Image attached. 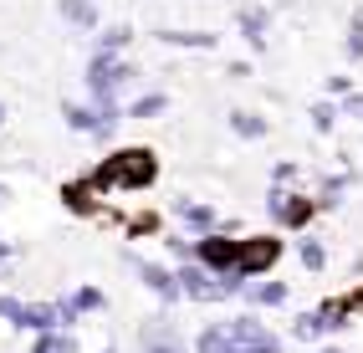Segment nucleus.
Returning <instances> with one entry per match:
<instances>
[{"label":"nucleus","instance_id":"25","mask_svg":"<svg viewBox=\"0 0 363 353\" xmlns=\"http://www.w3.org/2000/svg\"><path fill=\"white\" fill-rule=\"evenodd\" d=\"M72 348H77V343H72V338H57V333H46V338L36 343V353H72Z\"/></svg>","mask_w":363,"mask_h":353},{"label":"nucleus","instance_id":"18","mask_svg":"<svg viewBox=\"0 0 363 353\" xmlns=\"http://www.w3.org/2000/svg\"><path fill=\"white\" fill-rule=\"evenodd\" d=\"M77 308H103V292H98V287H82L77 297H72V308H62V318L72 323V313H77Z\"/></svg>","mask_w":363,"mask_h":353},{"label":"nucleus","instance_id":"24","mask_svg":"<svg viewBox=\"0 0 363 353\" xmlns=\"http://www.w3.org/2000/svg\"><path fill=\"white\" fill-rule=\"evenodd\" d=\"M312 123H318V133H333V123H337V108H333V103H318V108H312Z\"/></svg>","mask_w":363,"mask_h":353},{"label":"nucleus","instance_id":"2","mask_svg":"<svg viewBox=\"0 0 363 353\" xmlns=\"http://www.w3.org/2000/svg\"><path fill=\"white\" fill-rule=\"evenodd\" d=\"M128 77H133V67H128V62H113V57H103V52L92 57V67H87V87H92V98H98L103 108H113V92L123 87Z\"/></svg>","mask_w":363,"mask_h":353},{"label":"nucleus","instance_id":"26","mask_svg":"<svg viewBox=\"0 0 363 353\" xmlns=\"http://www.w3.org/2000/svg\"><path fill=\"white\" fill-rule=\"evenodd\" d=\"M348 113H353V118H363V98H358V92H348Z\"/></svg>","mask_w":363,"mask_h":353},{"label":"nucleus","instance_id":"20","mask_svg":"<svg viewBox=\"0 0 363 353\" xmlns=\"http://www.w3.org/2000/svg\"><path fill=\"white\" fill-rule=\"evenodd\" d=\"M251 297L261 302V308H277V302H286V287H281V281H266V287H256Z\"/></svg>","mask_w":363,"mask_h":353},{"label":"nucleus","instance_id":"15","mask_svg":"<svg viewBox=\"0 0 363 353\" xmlns=\"http://www.w3.org/2000/svg\"><path fill=\"white\" fill-rule=\"evenodd\" d=\"M179 220H189L195 230H210V225H215V210H210V205H189V200H179Z\"/></svg>","mask_w":363,"mask_h":353},{"label":"nucleus","instance_id":"29","mask_svg":"<svg viewBox=\"0 0 363 353\" xmlns=\"http://www.w3.org/2000/svg\"><path fill=\"white\" fill-rule=\"evenodd\" d=\"M323 353H343V348H323Z\"/></svg>","mask_w":363,"mask_h":353},{"label":"nucleus","instance_id":"21","mask_svg":"<svg viewBox=\"0 0 363 353\" xmlns=\"http://www.w3.org/2000/svg\"><path fill=\"white\" fill-rule=\"evenodd\" d=\"M154 113H164V98H159V92H149V98H138V103L128 108V118H154Z\"/></svg>","mask_w":363,"mask_h":353},{"label":"nucleus","instance_id":"8","mask_svg":"<svg viewBox=\"0 0 363 353\" xmlns=\"http://www.w3.org/2000/svg\"><path fill=\"white\" fill-rule=\"evenodd\" d=\"M272 215L281 220V225H307L312 220V200H302V195H272Z\"/></svg>","mask_w":363,"mask_h":353},{"label":"nucleus","instance_id":"28","mask_svg":"<svg viewBox=\"0 0 363 353\" xmlns=\"http://www.w3.org/2000/svg\"><path fill=\"white\" fill-rule=\"evenodd\" d=\"M6 200H11V190H6V184H0V205H6Z\"/></svg>","mask_w":363,"mask_h":353},{"label":"nucleus","instance_id":"1","mask_svg":"<svg viewBox=\"0 0 363 353\" xmlns=\"http://www.w3.org/2000/svg\"><path fill=\"white\" fill-rule=\"evenodd\" d=\"M154 174H159V159L149 149H123L92 174V184H108V190L113 184H128V190H143V184H154Z\"/></svg>","mask_w":363,"mask_h":353},{"label":"nucleus","instance_id":"7","mask_svg":"<svg viewBox=\"0 0 363 353\" xmlns=\"http://www.w3.org/2000/svg\"><path fill=\"white\" fill-rule=\"evenodd\" d=\"M0 318H11L16 327H52L57 323L52 308H21L16 297H0Z\"/></svg>","mask_w":363,"mask_h":353},{"label":"nucleus","instance_id":"27","mask_svg":"<svg viewBox=\"0 0 363 353\" xmlns=\"http://www.w3.org/2000/svg\"><path fill=\"white\" fill-rule=\"evenodd\" d=\"M0 256H11V241H6V235H0Z\"/></svg>","mask_w":363,"mask_h":353},{"label":"nucleus","instance_id":"5","mask_svg":"<svg viewBox=\"0 0 363 353\" xmlns=\"http://www.w3.org/2000/svg\"><path fill=\"white\" fill-rule=\"evenodd\" d=\"M195 256H200V267L230 276V271L240 267V241H225V235H205V241L195 246Z\"/></svg>","mask_w":363,"mask_h":353},{"label":"nucleus","instance_id":"17","mask_svg":"<svg viewBox=\"0 0 363 353\" xmlns=\"http://www.w3.org/2000/svg\"><path fill=\"white\" fill-rule=\"evenodd\" d=\"M230 128H235L240 138H261V133H266V123H261L256 113H230Z\"/></svg>","mask_w":363,"mask_h":353},{"label":"nucleus","instance_id":"12","mask_svg":"<svg viewBox=\"0 0 363 353\" xmlns=\"http://www.w3.org/2000/svg\"><path fill=\"white\" fill-rule=\"evenodd\" d=\"M62 16L72 21V26H82V31L98 26V6H92V0H62Z\"/></svg>","mask_w":363,"mask_h":353},{"label":"nucleus","instance_id":"19","mask_svg":"<svg viewBox=\"0 0 363 353\" xmlns=\"http://www.w3.org/2000/svg\"><path fill=\"white\" fill-rule=\"evenodd\" d=\"M128 41H133V31H128V26H113V31H108L98 46H103V57H113V52H123Z\"/></svg>","mask_w":363,"mask_h":353},{"label":"nucleus","instance_id":"11","mask_svg":"<svg viewBox=\"0 0 363 353\" xmlns=\"http://www.w3.org/2000/svg\"><path fill=\"white\" fill-rule=\"evenodd\" d=\"M143 348H149V353H184V343H179L174 333H169L164 323H154V327H143Z\"/></svg>","mask_w":363,"mask_h":353},{"label":"nucleus","instance_id":"30","mask_svg":"<svg viewBox=\"0 0 363 353\" xmlns=\"http://www.w3.org/2000/svg\"><path fill=\"white\" fill-rule=\"evenodd\" d=\"M0 123H6V108H0Z\"/></svg>","mask_w":363,"mask_h":353},{"label":"nucleus","instance_id":"9","mask_svg":"<svg viewBox=\"0 0 363 353\" xmlns=\"http://www.w3.org/2000/svg\"><path fill=\"white\" fill-rule=\"evenodd\" d=\"M266 21H272V16H266L261 6H246V11H240V31H246V41L256 46V52L266 46Z\"/></svg>","mask_w":363,"mask_h":353},{"label":"nucleus","instance_id":"14","mask_svg":"<svg viewBox=\"0 0 363 353\" xmlns=\"http://www.w3.org/2000/svg\"><path fill=\"white\" fill-rule=\"evenodd\" d=\"M200 353H240V348L230 343L225 327H205V333H200Z\"/></svg>","mask_w":363,"mask_h":353},{"label":"nucleus","instance_id":"4","mask_svg":"<svg viewBox=\"0 0 363 353\" xmlns=\"http://www.w3.org/2000/svg\"><path fill=\"white\" fill-rule=\"evenodd\" d=\"M277 256H281V241L277 235H251V241H240V276H261V271H272L277 267Z\"/></svg>","mask_w":363,"mask_h":353},{"label":"nucleus","instance_id":"6","mask_svg":"<svg viewBox=\"0 0 363 353\" xmlns=\"http://www.w3.org/2000/svg\"><path fill=\"white\" fill-rule=\"evenodd\" d=\"M225 333H230V343H235L240 353H281V343L266 333L256 318H235V323H225Z\"/></svg>","mask_w":363,"mask_h":353},{"label":"nucleus","instance_id":"23","mask_svg":"<svg viewBox=\"0 0 363 353\" xmlns=\"http://www.w3.org/2000/svg\"><path fill=\"white\" fill-rule=\"evenodd\" d=\"M323 262H328V251H323L318 241H302V267H307V271H323Z\"/></svg>","mask_w":363,"mask_h":353},{"label":"nucleus","instance_id":"22","mask_svg":"<svg viewBox=\"0 0 363 353\" xmlns=\"http://www.w3.org/2000/svg\"><path fill=\"white\" fill-rule=\"evenodd\" d=\"M348 57L363 62V11L353 16V26H348Z\"/></svg>","mask_w":363,"mask_h":353},{"label":"nucleus","instance_id":"3","mask_svg":"<svg viewBox=\"0 0 363 353\" xmlns=\"http://www.w3.org/2000/svg\"><path fill=\"white\" fill-rule=\"evenodd\" d=\"M179 292L184 297H195V302H220V297H230V281L225 276H210L205 267H179Z\"/></svg>","mask_w":363,"mask_h":353},{"label":"nucleus","instance_id":"10","mask_svg":"<svg viewBox=\"0 0 363 353\" xmlns=\"http://www.w3.org/2000/svg\"><path fill=\"white\" fill-rule=\"evenodd\" d=\"M138 271H143V281H149V287H154L164 302L179 297V276H174V271H164V267H138Z\"/></svg>","mask_w":363,"mask_h":353},{"label":"nucleus","instance_id":"16","mask_svg":"<svg viewBox=\"0 0 363 353\" xmlns=\"http://www.w3.org/2000/svg\"><path fill=\"white\" fill-rule=\"evenodd\" d=\"M323 333H333L323 313H302V318H297V338H307V343H312V338H323Z\"/></svg>","mask_w":363,"mask_h":353},{"label":"nucleus","instance_id":"13","mask_svg":"<svg viewBox=\"0 0 363 353\" xmlns=\"http://www.w3.org/2000/svg\"><path fill=\"white\" fill-rule=\"evenodd\" d=\"M159 41H169V46H200V52H210V46H215L210 31H159Z\"/></svg>","mask_w":363,"mask_h":353}]
</instances>
